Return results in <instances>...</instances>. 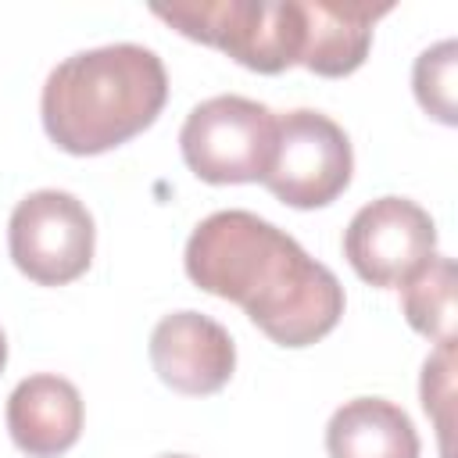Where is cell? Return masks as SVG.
Wrapping results in <instances>:
<instances>
[{"label": "cell", "instance_id": "obj_10", "mask_svg": "<svg viewBox=\"0 0 458 458\" xmlns=\"http://www.w3.org/2000/svg\"><path fill=\"white\" fill-rule=\"evenodd\" d=\"M304 4V54L301 64L326 79L358 72L372 47V29L394 11L390 0H301Z\"/></svg>", "mask_w": 458, "mask_h": 458}, {"label": "cell", "instance_id": "obj_14", "mask_svg": "<svg viewBox=\"0 0 458 458\" xmlns=\"http://www.w3.org/2000/svg\"><path fill=\"white\" fill-rule=\"evenodd\" d=\"M422 408L440 433V454L451 458V401H454V340H440L422 365Z\"/></svg>", "mask_w": 458, "mask_h": 458}, {"label": "cell", "instance_id": "obj_4", "mask_svg": "<svg viewBox=\"0 0 458 458\" xmlns=\"http://www.w3.org/2000/svg\"><path fill=\"white\" fill-rule=\"evenodd\" d=\"M276 147V114L247 97L222 93L200 100L182 129L179 150L186 168L215 186L229 182H261Z\"/></svg>", "mask_w": 458, "mask_h": 458}, {"label": "cell", "instance_id": "obj_13", "mask_svg": "<svg viewBox=\"0 0 458 458\" xmlns=\"http://www.w3.org/2000/svg\"><path fill=\"white\" fill-rule=\"evenodd\" d=\"M454 79H458V43L454 39H440V43L426 47L415 57V68H411L415 100L422 104L426 114H433L444 125H454L458 122Z\"/></svg>", "mask_w": 458, "mask_h": 458}, {"label": "cell", "instance_id": "obj_2", "mask_svg": "<svg viewBox=\"0 0 458 458\" xmlns=\"http://www.w3.org/2000/svg\"><path fill=\"white\" fill-rule=\"evenodd\" d=\"M168 100V72L150 47L107 43L64 57L43 82L47 136L75 157L122 147L154 125Z\"/></svg>", "mask_w": 458, "mask_h": 458}, {"label": "cell", "instance_id": "obj_12", "mask_svg": "<svg viewBox=\"0 0 458 458\" xmlns=\"http://www.w3.org/2000/svg\"><path fill=\"white\" fill-rule=\"evenodd\" d=\"M401 311L415 333L437 344L454 340V261L447 254H433L401 286Z\"/></svg>", "mask_w": 458, "mask_h": 458}, {"label": "cell", "instance_id": "obj_3", "mask_svg": "<svg viewBox=\"0 0 458 458\" xmlns=\"http://www.w3.org/2000/svg\"><path fill=\"white\" fill-rule=\"evenodd\" d=\"M150 14L261 75H279L304 54L301 0H179L154 4Z\"/></svg>", "mask_w": 458, "mask_h": 458}, {"label": "cell", "instance_id": "obj_16", "mask_svg": "<svg viewBox=\"0 0 458 458\" xmlns=\"http://www.w3.org/2000/svg\"><path fill=\"white\" fill-rule=\"evenodd\" d=\"M161 458H190V454H161Z\"/></svg>", "mask_w": 458, "mask_h": 458}, {"label": "cell", "instance_id": "obj_11", "mask_svg": "<svg viewBox=\"0 0 458 458\" xmlns=\"http://www.w3.org/2000/svg\"><path fill=\"white\" fill-rule=\"evenodd\" d=\"M326 451L329 458H419V433L394 401L354 397L333 411Z\"/></svg>", "mask_w": 458, "mask_h": 458}, {"label": "cell", "instance_id": "obj_1", "mask_svg": "<svg viewBox=\"0 0 458 458\" xmlns=\"http://www.w3.org/2000/svg\"><path fill=\"white\" fill-rule=\"evenodd\" d=\"M193 286L233 301L279 347H308L336 329L344 286L290 233L254 211H215L186 240Z\"/></svg>", "mask_w": 458, "mask_h": 458}, {"label": "cell", "instance_id": "obj_15", "mask_svg": "<svg viewBox=\"0 0 458 458\" xmlns=\"http://www.w3.org/2000/svg\"><path fill=\"white\" fill-rule=\"evenodd\" d=\"M4 365H7V336L0 329V372H4Z\"/></svg>", "mask_w": 458, "mask_h": 458}, {"label": "cell", "instance_id": "obj_9", "mask_svg": "<svg viewBox=\"0 0 458 458\" xmlns=\"http://www.w3.org/2000/svg\"><path fill=\"white\" fill-rule=\"evenodd\" d=\"M7 433L29 458H57L82 433V394L64 376H29L7 397Z\"/></svg>", "mask_w": 458, "mask_h": 458}, {"label": "cell", "instance_id": "obj_5", "mask_svg": "<svg viewBox=\"0 0 458 458\" xmlns=\"http://www.w3.org/2000/svg\"><path fill=\"white\" fill-rule=\"evenodd\" d=\"M351 172V140L329 114L301 107L276 118V147L261 175L272 197L304 211L326 208L347 190Z\"/></svg>", "mask_w": 458, "mask_h": 458}, {"label": "cell", "instance_id": "obj_7", "mask_svg": "<svg viewBox=\"0 0 458 458\" xmlns=\"http://www.w3.org/2000/svg\"><path fill=\"white\" fill-rule=\"evenodd\" d=\"M437 254V225L408 197H379L354 211L344 233V258L358 279L401 290Z\"/></svg>", "mask_w": 458, "mask_h": 458}, {"label": "cell", "instance_id": "obj_8", "mask_svg": "<svg viewBox=\"0 0 458 458\" xmlns=\"http://www.w3.org/2000/svg\"><path fill=\"white\" fill-rule=\"evenodd\" d=\"M150 365L157 379L179 394H218L236 369L229 329L200 311H172L150 333Z\"/></svg>", "mask_w": 458, "mask_h": 458}, {"label": "cell", "instance_id": "obj_6", "mask_svg": "<svg viewBox=\"0 0 458 458\" xmlns=\"http://www.w3.org/2000/svg\"><path fill=\"white\" fill-rule=\"evenodd\" d=\"M7 247L21 276L39 286H64L93 261V215L68 190H36L14 204Z\"/></svg>", "mask_w": 458, "mask_h": 458}]
</instances>
